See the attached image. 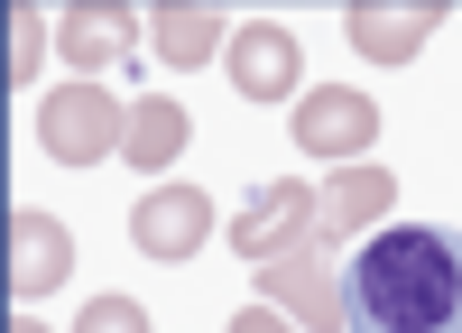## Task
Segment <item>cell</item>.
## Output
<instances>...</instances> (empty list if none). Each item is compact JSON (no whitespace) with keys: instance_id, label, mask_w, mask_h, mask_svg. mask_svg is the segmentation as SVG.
Returning a JSON list of instances; mask_svg holds the SVG:
<instances>
[{"instance_id":"cell-1","label":"cell","mask_w":462,"mask_h":333,"mask_svg":"<svg viewBox=\"0 0 462 333\" xmlns=\"http://www.w3.org/2000/svg\"><path fill=\"white\" fill-rule=\"evenodd\" d=\"M352 333H462V232L398 222L342 269Z\"/></svg>"},{"instance_id":"cell-2","label":"cell","mask_w":462,"mask_h":333,"mask_svg":"<svg viewBox=\"0 0 462 333\" xmlns=\"http://www.w3.org/2000/svg\"><path fill=\"white\" fill-rule=\"evenodd\" d=\"M121 139H130V111L102 84H65V93L37 102V148H47L56 167H102Z\"/></svg>"},{"instance_id":"cell-3","label":"cell","mask_w":462,"mask_h":333,"mask_svg":"<svg viewBox=\"0 0 462 333\" xmlns=\"http://www.w3.org/2000/svg\"><path fill=\"white\" fill-rule=\"evenodd\" d=\"M259 287H268V306H278L287 324H305V333H352V306H342V269H333L315 241L287 250V259H268Z\"/></svg>"},{"instance_id":"cell-4","label":"cell","mask_w":462,"mask_h":333,"mask_svg":"<svg viewBox=\"0 0 462 333\" xmlns=\"http://www.w3.org/2000/svg\"><path fill=\"white\" fill-rule=\"evenodd\" d=\"M213 232V204H204V185H148L139 213H130V241L139 259H158V269H176V259H195Z\"/></svg>"},{"instance_id":"cell-5","label":"cell","mask_w":462,"mask_h":333,"mask_svg":"<svg viewBox=\"0 0 462 333\" xmlns=\"http://www.w3.org/2000/svg\"><path fill=\"white\" fill-rule=\"evenodd\" d=\"M305 241H324V232H315V185H268V195L231 222V250L259 259V269H268V259H287V250H305Z\"/></svg>"},{"instance_id":"cell-6","label":"cell","mask_w":462,"mask_h":333,"mask_svg":"<svg viewBox=\"0 0 462 333\" xmlns=\"http://www.w3.org/2000/svg\"><path fill=\"white\" fill-rule=\"evenodd\" d=\"M370 139H379V111L361 93H342V84L305 93V111H296V148L305 158H361Z\"/></svg>"},{"instance_id":"cell-7","label":"cell","mask_w":462,"mask_h":333,"mask_svg":"<svg viewBox=\"0 0 462 333\" xmlns=\"http://www.w3.org/2000/svg\"><path fill=\"white\" fill-rule=\"evenodd\" d=\"M342 28H352V47H361L370 65H407V56L444 28V0H407V10H389V0H361Z\"/></svg>"},{"instance_id":"cell-8","label":"cell","mask_w":462,"mask_h":333,"mask_svg":"<svg viewBox=\"0 0 462 333\" xmlns=\"http://www.w3.org/2000/svg\"><path fill=\"white\" fill-rule=\"evenodd\" d=\"M231 93H241V102H287L296 93V37L250 19L241 37H231Z\"/></svg>"},{"instance_id":"cell-9","label":"cell","mask_w":462,"mask_h":333,"mask_svg":"<svg viewBox=\"0 0 462 333\" xmlns=\"http://www.w3.org/2000/svg\"><path fill=\"white\" fill-rule=\"evenodd\" d=\"M65 269H74V232L56 213H19L10 222V296H47V287H65Z\"/></svg>"},{"instance_id":"cell-10","label":"cell","mask_w":462,"mask_h":333,"mask_svg":"<svg viewBox=\"0 0 462 333\" xmlns=\"http://www.w3.org/2000/svg\"><path fill=\"white\" fill-rule=\"evenodd\" d=\"M389 167H342V176H324L315 185V232H333V241H352V232H370L379 213H389Z\"/></svg>"},{"instance_id":"cell-11","label":"cell","mask_w":462,"mask_h":333,"mask_svg":"<svg viewBox=\"0 0 462 333\" xmlns=\"http://www.w3.org/2000/svg\"><path fill=\"white\" fill-rule=\"evenodd\" d=\"M130 28H139V19L121 10V0H84V10H65V19H56V47L84 65V84H93L102 65H121V56H130Z\"/></svg>"},{"instance_id":"cell-12","label":"cell","mask_w":462,"mask_h":333,"mask_svg":"<svg viewBox=\"0 0 462 333\" xmlns=\"http://www.w3.org/2000/svg\"><path fill=\"white\" fill-rule=\"evenodd\" d=\"M148 37H158V56H167V65H213V56H222V37H231V19L204 10V0H167V10L148 19Z\"/></svg>"},{"instance_id":"cell-13","label":"cell","mask_w":462,"mask_h":333,"mask_svg":"<svg viewBox=\"0 0 462 333\" xmlns=\"http://www.w3.org/2000/svg\"><path fill=\"white\" fill-rule=\"evenodd\" d=\"M121 158L139 176H167L185 158V102H130V139H121Z\"/></svg>"},{"instance_id":"cell-14","label":"cell","mask_w":462,"mask_h":333,"mask_svg":"<svg viewBox=\"0 0 462 333\" xmlns=\"http://www.w3.org/2000/svg\"><path fill=\"white\" fill-rule=\"evenodd\" d=\"M47 65V10H10V84Z\"/></svg>"},{"instance_id":"cell-15","label":"cell","mask_w":462,"mask_h":333,"mask_svg":"<svg viewBox=\"0 0 462 333\" xmlns=\"http://www.w3.org/2000/svg\"><path fill=\"white\" fill-rule=\"evenodd\" d=\"M74 333H148V315H139V296H93L74 315Z\"/></svg>"},{"instance_id":"cell-16","label":"cell","mask_w":462,"mask_h":333,"mask_svg":"<svg viewBox=\"0 0 462 333\" xmlns=\"http://www.w3.org/2000/svg\"><path fill=\"white\" fill-rule=\"evenodd\" d=\"M231 333H296L278 306H241V315H231Z\"/></svg>"},{"instance_id":"cell-17","label":"cell","mask_w":462,"mask_h":333,"mask_svg":"<svg viewBox=\"0 0 462 333\" xmlns=\"http://www.w3.org/2000/svg\"><path fill=\"white\" fill-rule=\"evenodd\" d=\"M10 333H47V324H28V315H10Z\"/></svg>"}]
</instances>
